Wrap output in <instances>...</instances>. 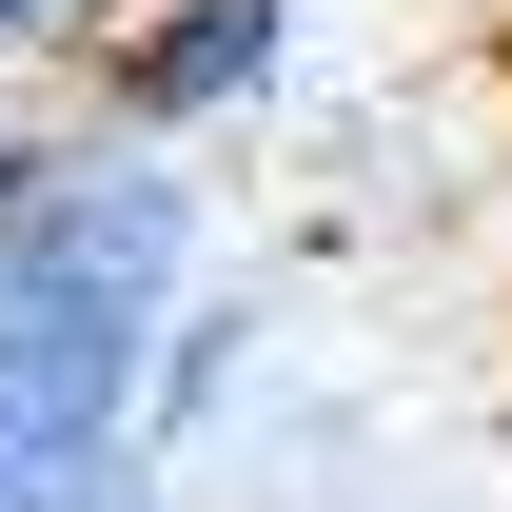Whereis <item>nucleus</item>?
<instances>
[{
  "label": "nucleus",
  "mask_w": 512,
  "mask_h": 512,
  "mask_svg": "<svg viewBox=\"0 0 512 512\" xmlns=\"http://www.w3.org/2000/svg\"><path fill=\"white\" fill-rule=\"evenodd\" d=\"M197 276H217V178L60 99L0 197V512H60L138 453V375Z\"/></svg>",
  "instance_id": "1"
},
{
  "label": "nucleus",
  "mask_w": 512,
  "mask_h": 512,
  "mask_svg": "<svg viewBox=\"0 0 512 512\" xmlns=\"http://www.w3.org/2000/svg\"><path fill=\"white\" fill-rule=\"evenodd\" d=\"M40 119H60V99H0V197H20V158H40Z\"/></svg>",
  "instance_id": "6"
},
{
  "label": "nucleus",
  "mask_w": 512,
  "mask_h": 512,
  "mask_svg": "<svg viewBox=\"0 0 512 512\" xmlns=\"http://www.w3.org/2000/svg\"><path fill=\"white\" fill-rule=\"evenodd\" d=\"M138 0H0V99H79Z\"/></svg>",
  "instance_id": "4"
},
{
  "label": "nucleus",
  "mask_w": 512,
  "mask_h": 512,
  "mask_svg": "<svg viewBox=\"0 0 512 512\" xmlns=\"http://www.w3.org/2000/svg\"><path fill=\"white\" fill-rule=\"evenodd\" d=\"M60 512H178V473H158V453H119V473H99V493H60Z\"/></svg>",
  "instance_id": "5"
},
{
  "label": "nucleus",
  "mask_w": 512,
  "mask_h": 512,
  "mask_svg": "<svg viewBox=\"0 0 512 512\" xmlns=\"http://www.w3.org/2000/svg\"><path fill=\"white\" fill-rule=\"evenodd\" d=\"M276 316H296V296H276L256 256H217L178 316H158V375H138V453H158V473H197V453H217V414L276 375Z\"/></svg>",
  "instance_id": "3"
},
{
  "label": "nucleus",
  "mask_w": 512,
  "mask_h": 512,
  "mask_svg": "<svg viewBox=\"0 0 512 512\" xmlns=\"http://www.w3.org/2000/svg\"><path fill=\"white\" fill-rule=\"evenodd\" d=\"M296 79H316V0H138L99 79H79V119L158 138V158H217V138L296 119Z\"/></svg>",
  "instance_id": "2"
}]
</instances>
